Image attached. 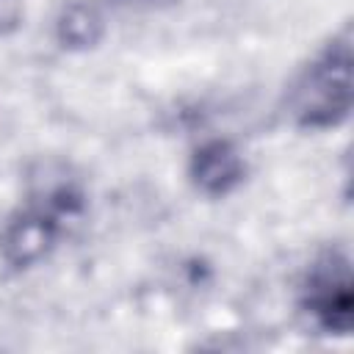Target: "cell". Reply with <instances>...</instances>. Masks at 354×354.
I'll return each mask as SVG.
<instances>
[{
  "label": "cell",
  "mask_w": 354,
  "mask_h": 354,
  "mask_svg": "<svg viewBox=\"0 0 354 354\" xmlns=\"http://www.w3.org/2000/svg\"><path fill=\"white\" fill-rule=\"evenodd\" d=\"M351 28L343 25L315 55L299 66L285 88V116L299 130H329L351 113Z\"/></svg>",
  "instance_id": "cell-2"
},
{
  "label": "cell",
  "mask_w": 354,
  "mask_h": 354,
  "mask_svg": "<svg viewBox=\"0 0 354 354\" xmlns=\"http://www.w3.org/2000/svg\"><path fill=\"white\" fill-rule=\"evenodd\" d=\"M105 36V17L88 0H69L55 17V41L64 50L97 47Z\"/></svg>",
  "instance_id": "cell-5"
},
{
  "label": "cell",
  "mask_w": 354,
  "mask_h": 354,
  "mask_svg": "<svg viewBox=\"0 0 354 354\" xmlns=\"http://www.w3.org/2000/svg\"><path fill=\"white\" fill-rule=\"evenodd\" d=\"M299 304L324 335H348L354 326V282L351 260L340 249H329L313 260L304 274Z\"/></svg>",
  "instance_id": "cell-3"
},
{
  "label": "cell",
  "mask_w": 354,
  "mask_h": 354,
  "mask_svg": "<svg viewBox=\"0 0 354 354\" xmlns=\"http://www.w3.org/2000/svg\"><path fill=\"white\" fill-rule=\"evenodd\" d=\"M191 185L210 199H224L246 180V160L241 149L227 138H207L194 147L188 158Z\"/></svg>",
  "instance_id": "cell-4"
},
{
  "label": "cell",
  "mask_w": 354,
  "mask_h": 354,
  "mask_svg": "<svg viewBox=\"0 0 354 354\" xmlns=\"http://www.w3.org/2000/svg\"><path fill=\"white\" fill-rule=\"evenodd\" d=\"M116 3H144V0H116Z\"/></svg>",
  "instance_id": "cell-6"
},
{
  "label": "cell",
  "mask_w": 354,
  "mask_h": 354,
  "mask_svg": "<svg viewBox=\"0 0 354 354\" xmlns=\"http://www.w3.org/2000/svg\"><path fill=\"white\" fill-rule=\"evenodd\" d=\"M44 174L36 177L28 202L8 216L0 232V254L17 271L47 260L64 238L66 224L86 207V194L75 177L64 171L50 174V169Z\"/></svg>",
  "instance_id": "cell-1"
}]
</instances>
